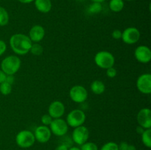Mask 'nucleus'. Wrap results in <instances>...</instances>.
Instances as JSON below:
<instances>
[{
    "instance_id": "7",
    "label": "nucleus",
    "mask_w": 151,
    "mask_h": 150,
    "mask_svg": "<svg viewBox=\"0 0 151 150\" xmlns=\"http://www.w3.org/2000/svg\"><path fill=\"white\" fill-rule=\"evenodd\" d=\"M69 96L74 102L83 103L88 98V91L82 85H74L69 91Z\"/></svg>"
},
{
    "instance_id": "5",
    "label": "nucleus",
    "mask_w": 151,
    "mask_h": 150,
    "mask_svg": "<svg viewBox=\"0 0 151 150\" xmlns=\"http://www.w3.org/2000/svg\"><path fill=\"white\" fill-rule=\"evenodd\" d=\"M35 142L34 133L29 130H22L16 135V143L19 147L27 149L33 146Z\"/></svg>"
},
{
    "instance_id": "11",
    "label": "nucleus",
    "mask_w": 151,
    "mask_h": 150,
    "mask_svg": "<svg viewBox=\"0 0 151 150\" xmlns=\"http://www.w3.org/2000/svg\"><path fill=\"white\" fill-rule=\"evenodd\" d=\"M137 120L139 126L144 129H150L151 127V110L150 108L145 107L138 112Z\"/></svg>"
},
{
    "instance_id": "28",
    "label": "nucleus",
    "mask_w": 151,
    "mask_h": 150,
    "mask_svg": "<svg viewBox=\"0 0 151 150\" xmlns=\"http://www.w3.org/2000/svg\"><path fill=\"white\" fill-rule=\"evenodd\" d=\"M117 74V71H116V69H114L113 67L109 68L108 69H106V75L109 78H114L116 76Z\"/></svg>"
},
{
    "instance_id": "15",
    "label": "nucleus",
    "mask_w": 151,
    "mask_h": 150,
    "mask_svg": "<svg viewBox=\"0 0 151 150\" xmlns=\"http://www.w3.org/2000/svg\"><path fill=\"white\" fill-rule=\"evenodd\" d=\"M45 36V29L41 25H34L31 27L29 32V35L30 41L32 43H39L42 41Z\"/></svg>"
},
{
    "instance_id": "8",
    "label": "nucleus",
    "mask_w": 151,
    "mask_h": 150,
    "mask_svg": "<svg viewBox=\"0 0 151 150\" xmlns=\"http://www.w3.org/2000/svg\"><path fill=\"white\" fill-rule=\"evenodd\" d=\"M72 138L74 142L78 145L81 146L88 141L89 138V131L86 126H81L75 127L72 134Z\"/></svg>"
},
{
    "instance_id": "34",
    "label": "nucleus",
    "mask_w": 151,
    "mask_h": 150,
    "mask_svg": "<svg viewBox=\"0 0 151 150\" xmlns=\"http://www.w3.org/2000/svg\"><path fill=\"white\" fill-rule=\"evenodd\" d=\"M145 129H144V128L142 127V126H138L137 127V132L138 134H139V135H142V134L143 133V132L145 131Z\"/></svg>"
},
{
    "instance_id": "20",
    "label": "nucleus",
    "mask_w": 151,
    "mask_h": 150,
    "mask_svg": "<svg viewBox=\"0 0 151 150\" xmlns=\"http://www.w3.org/2000/svg\"><path fill=\"white\" fill-rule=\"evenodd\" d=\"M9 22V15L5 8L0 6V26H5Z\"/></svg>"
},
{
    "instance_id": "18",
    "label": "nucleus",
    "mask_w": 151,
    "mask_h": 150,
    "mask_svg": "<svg viewBox=\"0 0 151 150\" xmlns=\"http://www.w3.org/2000/svg\"><path fill=\"white\" fill-rule=\"evenodd\" d=\"M125 6L123 0H111L109 2V7L111 11L114 13H119L122 11Z\"/></svg>"
},
{
    "instance_id": "14",
    "label": "nucleus",
    "mask_w": 151,
    "mask_h": 150,
    "mask_svg": "<svg viewBox=\"0 0 151 150\" xmlns=\"http://www.w3.org/2000/svg\"><path fill=\"white\" fill-rule=\"evenodd\" d=\"M65 113V106L60 101H54L48 107V114L55 119H59L63 116Z\"/></svg>"
},
{
    "instance_id": "32",
    "label": "nucleus",
    "mask_w": 151,
    "mask_h": 150,
    "mask_svg": "<svg viewBox=\"0 0 151 150\" xmlns=\"http://www.w3.org/2000/svg\"><path fill=\"white\" fill-rule=\"evenodd\" d=\"M55 150H69V147H68V146L66 145V144H63L58 146L56 147Z\"/></svg>"
},
{
    "instance_id": "6",
    "label": "nucleus",
    "mask_w": 151,
    "mask_h": 150,
    "mask_svg": "<svg viewBox=\"0 0 151 150\" xmlns=\"http://www.w3.org/2000/svg\"><path fill=\"white\" fill-rule=\"evenodd\" d=\"M50 129L52 133L54 134L55 136L61 137L67 133L69 126L66 121L59 118L53 119L50 124Z\"/></svg>"
},
{
    "instance_id": "23",
    "label": "nucleus",
    "mask_w": 151,
    "mask_h": 150,
    "mask_svg": "<svg viewBox=\"0 0 151 150\" xmlns=\"http://www.w3.org/2000/svg\"><path fill=\"white\" fill-rule=\"evenodd\" d=\"M102 10V5L100 3L93 2L91 5L88 7V13H92V14H96V13H100Z\"/></svg>"
},
{
    "instance_id": "29",
    "label": "nucleus",
    "mask_w": 151,
    "mask_h": 150,
    "mask_svg": "<svg viewBox=\"0 0 151 150\" xmlns=\"http://www.w3.org/2000/svg\"><path fill=\"white\" fill-rule=\"evenodd\" d=\"M122 31L119 30V29H114V30L112 32V38L115 40H119L122 38Z\"/></svg>"
},
{
    "instance_id": "19",
    "label": "nucleus",
    "mask_w": 151,
    "mask_h": 150,
    "mask_svg": "<svg viewBox=\"0 0 151 150\" xmlns=\"http://www.w3.org/2000/svg\"><path fill=\"white\" fill-rule=\"evenodd\" d=\"M142 141L147 148L151 147V129H146L142 134Z\"/></svg>"
},
{
    "instance_id": "24",
    "label": "nucleus",
    "mask_w": 151,
    "mask_h": 150,
    "mask_svg": "<svg viewBox=\"0 0 151 150\" xmlns=\"http://www.w3.org/2000/svg\"><path fill=\"white\" fill-rule=\"evenodd\" d=\"M81 150H98V146L95 143L86 141L81 146Z\"/></svg>"
},
{
    "instance_id": "9",
    "label": "nucleus",
    "mask_w": 151,
    "mask_h": 150,
    "mask_svg": "<svg viewBox=\"0 0 151 150\" xmlns=\"http://www.w3.org/2000/svg\"><path fill=\"white\" fill-rule=\"evenodd\" d=\"M141 34H140L139 30L137 28L133 27H128L122 32V38L121 39L122 40L125 44L131 45L137 43L139 40Z\"/></svg>"
},
{
    "instance_id": "16",
    "label": "nucleus",
    "mask_w": 151,
    "mask_h": 150,
    "mask_svg": "<svg viewBox=\"0 0 151 150\" xmlns=\"http://www.w3.org/2000/svg\"><path fill=\"white\" fill-rule=\"evenodd\" d=\"M35 8L39 12L43 13H47L52 9L51 0H34Z\"/></svg>"
},
{
    "instance_id": "37",
    "label": "nucleus",
    "mask_w": 151,
    "mask_h": 150,
    "mask_svg": "<svg viewBox=\"0 0 151 150\" xmlns=\"http://www.w3.org/2000/svg\"><path fill=\"white\" fill-rule=\"evenodd\" d=\"M91 1H92L93 2L100 3V4H101L102 2H103V1H106V0H91Z\"/></svg>"
},
{
    "instance_id": "4",
    "label": "nucleus",
    "mask_w": 151,
    "mask_h": 150,
    "mask_svg": "<svg viewBox=\"0 0 151 150\" xmlns=\"http://www.w3.org/2000/svg\"><path fill=\"white\" fill-rule=\"evenodd\" d=\"M86 116L85 113L80 109H75L72 110L68 113L66 116V123L68 126L71 127H78V126L83 125L85 123Z\"/></svg>"
},
{
    "instance_id": "12",
    "label": "nucleus",
    "mask_w": 151,
    "mask_h": 150,
    "mask_svg": "<svg viewBox=\"0 0 151 150\" xmlns=\"http://www.w3.org/2000/svg\"><path fill=\"white\" fill-rule=\"evenodd\" d=\"M134 57L141 63H148L151 60V51L146 46L141 45L137 47L134 51Z\"/></svg>"
},
{
    "instance_id": "27",
    "label": "nucleus",
    "mask_w": 151,
    "mask_h": 150,
    "mask_svg": "<svg viewBox=\"0 0 151 150\" xmlns=\"http://www.w3.org/2000/svg\"><path fill=\"white\" fill-rule=\"evenodd\" d=\"M53 119L50 116L49 114H44L43 115L42 117H41V123L43 124V125H45V126H48L51 124V122L52 121Z\"/></svg>"
},
{
    "instance_id": "10",
    "label": "nucleus",
    "mask_w": 151,
    "mask_h": 150,
    "mask_svg": "<svg viewBox=\"0 0 151 150\" xmlns=\"http://www.w3.org/2000/svg\"><path fill=\"white\" fill-rule=\"evenodd\" d=\"M137 88L143 94H150L151 93V74L149 73L142 74L137 80Z\"/></svg>"
},
{
    "instance_id": "30",
    "label": "nucleus",
    "mask_w": 151,
    "mask_h": 150,
    "mask_svg": "<svg viewBox=\"0 0 151 150\" xmlns=\"http://www.w3.org/2000/svg\"><path fill=\"white\" fill-rule=\"evenodd\" d=\"M7 50V45L2 40H0V56L2 55Z\"/></svg>"
},
{
    "instance_id": "33",
    "label": "nucleus",
    "mask_w": 151,
    "mask_h": 150,
    "mask_svg": "<svg viewBox=\"0 0 151 150\" xmlns=\"http://www.w3.org/2000/svg\"><path fill=\"white\" fill-rule=\"evenodd\" d=\"M6 76H7V75H6L5 74H4V72H3L0 69V84H1V82H3L5 81Z\"/></svg>"
},
{
    "instance_id": "35",
    "label": "nucleus",
    "mask_w": 151,
    "mask_h": 150,
    "mask_svg": "<svg viewBox=\"0 0 151 150\" xmlns=\"http://www.w3.org/2000/svg\"><path fill=\"white\" fill-rule=\"evenodd\" d=\"M19 1H20L22 4H29V3L32 2L34 0H18Z\"/></svg>"
},
{
    "instance_id": "13",
    "label": "nucleus",
    "mask_w": 151,
    "mask_h": 150,
    "mask_svg": "<svg viewBox=\"0 0 151 150\" xmlns=\"http://www.w3.org/2000/svg\"><path fill=\"white\" fill-rule=\"evenodd\" d=\"M52 132L50 127L45 125H41L38 126L35 129L34 132V136H35V141L41 144H45L48 142L51 138Z\"/></svg>"
},
{
    "instance_id": "38",
    "label": "nucleus",
    "mask_w": 151,
    "mask_h": 150,
    "mask_svg": "<svg viewBox=\"0 0 151 150\" xmlns=\"http://www.w3.org/2000/svg\"><path fill=\"white\" fill-rule=\"evenodd\" d=\"M126 1H133V0H126Z\"/></svg>"
},
{
    "instance_id": "3",
    "label": "nucleus",
    "mask_w": 151,
    "mask_h": 150,
    "mask_svg": "<svg viewBox=\"0 0 151 150\" xmlns=\"http://www.w3.org/2000/svg\"><path fill=\"white\" fill-rule=\"evenodd\" d=\"M94 63L100 69H108L113 67L115 63V58L109 51H100L94 56Z\"/></svg>"
},
{
    "instance_id": "1",
    "label": "nucleus",
    "mask_w": 151,
    "mask_h": 150,
    "mask_svg": "<svg viewBox=\"0 0 151 150\" xmlns=\"http://www.w3.org/2000/svg\"><path fill=\"white\" fill-rule=\"evenodd\" d=\"M11 49L18 55H24L29 52L32 42L27 35L22 33L14 34L10 38Z\"/></svg>"
},
{
    "instance_id": "21",
    "label": "nucleus",
    "mask_w": 151,
    "mask_h": 150,
    "mask_svg": "<svg viewBox=\"0 0 151 150\" xmlns=\"http://www.w3.org/2000/svg\"><path fill=\"white\" fill-rule=\"evenodd\" d=\"M43 51H44V49H43L42 46L40 45L38 43L32 44L31 46L30 50H29V52L35 56L41 55V54H42Z\"/></svg>"
},
{
    "instance_id": "22",
    "label": "nucleus",
    "mask_w": 151,
    "mask_h": 150,
    "mask_svg": "<svg viewBox=\"0 0 151 150\" xmlns=\"http://www.w3.org/2000/svg\"><path fill=\"white\" fill-rule=\"evenodd\" d=\"M12 85L7 82H3L0 84V93L4 96H7L11 93Z\"/></svg>"
},
{
    "instance_id": "25",
    "label": "nucleus",
    "mask_w": 151,
    "mask_h": 150,
    "mask_svg": "<svg viewBox=\"0 0 151 150\" xmlns=\"http://www.w3.org/2000/svg\"><path fill=\"white\" fill-rule=\"evenodd\" d=\"M100 150H119L118 144L115 142H107L101 147Z\"/></svg>"
},
{
    "instance_id": "36",
    "label": "nucleus",
    "mask_w": 151,
    "mask_h": 150,
    "mask_svg": "<svg viewBox=\"0 0 151 150\" xmlns=\"http://www.w3.org/2000/svg\"><path fill=\"white\" fill-rule=\"evenodd\" d=\"M69 150H81V148H78L77 146H72L71 148L69 149Z\"/></svg>"
},
{
    "instance_id": "17",
    "label": "nucleus",
    "mask_w": 151,
    "mask_h": 150,
    "mask_svg": "<svg viewBox=\"0 0 151 150\" xmlns=\"http://www.w3.org/2000/svg\"><path fill=\"white\" fill-rule=\"evenodd\" d=\"M91 91L97 95L103 94L106 91V85L102 81L94 80L91 84Z\"/></svg>"
},
{
    "instance_id": "26",
    "label": "nucleus",
    "mask_w": 151,
    "mask_h": 150,
    "mask_svg": "<svg viewBox=\"0 0 151 150\" xmlns=\"http://www.w3.org/2000/svg\"><path fill=\"white\" fill-rule=\"evenodd\" d=\"M119 147V150H137L135 146L132 145V144H129L128 143L125 142H121L120 144L118 145Z\"/></svg>"
},
{
    "instance_id": "2",
    "label": "nucleus",
    "mask_w": 151,
    "mask_h": 150,
    "mask_svg": "<svg viewBox=\"0 0 151 150\" xmlns=\"http://www.w3.org/2000/svg\"><path fill=\"white\" fill-rule=\"evenodd\" d=\"M22 64L20 58L16 55L4 57L1 63V70L6 75H14L19 70Z\"/></svg>"
},
{
    "instance_id": "31",
    "label": "nucleus",
    "mask_w": 151,
    "mask_h": 150,
    "mask_svg": "<svg viewBox=\"0 0 151 150\" xmlns=\"http://www.w3.org/2000/svg\"><path fill=\"white\" fill-rule=\"evenodd\" d=\"M4 82H7V83L12 85L13 83V82H14V76H13V75H7Z\"/></svg>"
}]
</instances>
